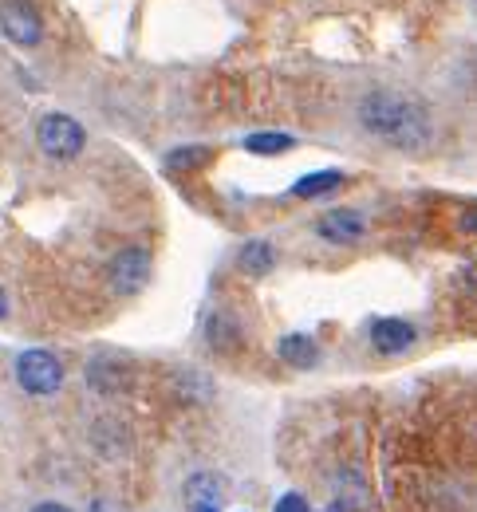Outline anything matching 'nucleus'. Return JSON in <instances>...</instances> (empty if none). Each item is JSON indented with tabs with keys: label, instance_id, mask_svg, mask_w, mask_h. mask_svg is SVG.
Listing matches in <instances>:
<instances>
[{
	"label": "nucleus",
	"instance_id": "obj_5",
	"mask_svg": "<svg viewBox=\"0 0 477 512\" xmlns=\"http://www.w3.org/2000/svg\"><path fill=\"white\" fill-rule=\"evenodd\" d=\"M107 276H111V288L115 292L138 296L146 288V280H150V253L138 249V245L119 249V253L111 256V264H107Z\"/></svg>",
	"mask_w": 477,
	"mask_h": 512
},
{
	"label": "nucleus",
	"instance_id": "obj_3",
	"mask_svg": "<svg viewBox=\"0 0 477 512\" xmlns=\"http://www.w3.org/2000/svg\"><path fill=\"white\" fill-rule=\"evenodd\" d=\"M36 142H40V150H44L48 158L71 162V158L83 154V146H87V130L79 127L71 115L52 111V115H44V119L36 123Z\"/></svg>",
	"mask_w": 477,
	"mask_h": 512
},
{
	"label": "nucleus",
	"instance_id": "obj_2",
	"mask_svg": "<svg viewBox=\"0 0 477 512\" xmlns=\"http://www.w3.org/2000/svg\"><path fill=\"white\" fill-rule=\"evenodd\" d=\"M12 371H16L20 390L32 394V398H48V394H56V390L64 386V363H60V355H52V351H44V347L20 351Z\"/></svg>",
	"mask_w": 477,
	"mask_h": 512
},
{
	"label": "nucleus",
	"instance_id": "obj_7",
	"mask_svg": "<svg viewBox=\"0 0 477 512\" xmlns=\"http://www.w3.org/2000/svg\"><path fill=\"white\" fill-rule=\"evenodd\" d=\"M316 233L332 245H359L363 233H367V221H363L359 209H332L316 221Z\"/></svg>",
	"mask_w": 477,
	"mask_h": 512
},
{
	"label": "nucleus",
	"instance_id": "obj_9",
	"mask_svg": "<svg viewBox=\"0 0 477 512\" xmlns=\"http://www.w3.org/2000/svg\"><path fill=\"white\" fill-rule=\"evenodd\" d=\"M182 497H186L190 512L209 509V505H217V509H221V501H225V481H221L217 473H194V477L186 481Z\"/></svg>",
	"mask_w": 477,
	"mask_h": 512
},
{
	"label": "nucleus",
	"instance_id": "obj_20",
	"mask_svg": "<svg viewBox=\"0 0 477 512\" xmlns=\"http://www.w3.org/2000/svg\"><path fill=\"white\" fill-rule=\"evenodd\" d=\"M470 288H474V292H477V264H474V268H470Z\"/></svg>",
	"mask_w": 477,
	"mask_h": 512
},
{
	"label": "nucleus",
	"instance_id": "obj_16",
	"mask_svg": "<svg viewBox=\"0 0 477 512\" xmlns=\"http://www.w3.org/2000/svg\"><path fill=\"white\" fill-rule=\"evenodd\" d=\"M273 512H308V501H304L300 493H284V497L276 501Z\"/></svg>",
	"mask_w": 477,
	"mask_h": 512
},
{
	"label": "nucleus",
	"instance_id": "obj_14",
	"mask_svg": "<svg viewBox=\"0 0 477 512\" xmlns=\"http://www.w3.org/2000/svg\"><path fill=\"white\" fill-rule=\"evenodd\" d=\"M209 162H213V150L209 146H178V150L166 154V166L170 170H202Z\"/></svg>",
	"mask_w": 477,
	"mask_h": 512
},
{
	"label": "nucleus",
	"instance_id": "obj_21",
	"mask_svg": "<svg viewBox=\"0 0 477 512\" xmlns=\"http://www.w3.org/2000/svg\"><path fill=\"white\" fill-rule=\"evenodd\" d=\"M194 512H221V509H217V505H209V509H194Z\"/></svg>",
	"mask_w": 477,
	"mask_h": 512
},
{
	"label": "nucleus",
	"instance_id": "obj_13",
	"mask_svg": "<svg viewBox=\"0 0 477 512\" xmlns=\"http://www.w3.org/2000/svg\"><path fill=\"white\" fill-rule=\"evenodd\" d=\"M292 146H296V138L284 134V130H257V134L245 138V150H249V154H284V150H292Z\"/></svg>",
	"mask_w": 477,
	"mask_h": 512
},
{
	"label": "nucleus",
	"instance_id": "obj_17",
	"mask_svg": "<svg viewBox=\"0 0 477 512\" xmlns=\"http://www.w3.org/2000/svg\"><path fill=\"white\" fill-rule=\"evenodd\" d=\"M458 229H462V233H470V237H477V205H470V209L458 217Z\"/></svg>",
	"mask_w": 477,
	"mask_h": 512
},
{
	"label": "nucleus",
	"instance_id": "obj_12",
	"mask_svg": "<svg viewBox=\"0 0 477 512\" xmlns=\"http://www.w3.org/2000/svg\"><path fill=\"white\" fill-rule=\"evenodd\" d=\"M340 170H320V174H304L300 182H292V197H324V193L340 190Z\"/></svg>",
	"mask_w": 477,
	"mask_h": 512
},
{
	"label": "nucleus",
	"instance_id": "obj_15",
	"mask_svg": "<svg viewBox=\"0 0 477 512\" xmlns=\"http://www.w3.org/2000/svg\"><path fill=\"white\" fill-rule=\"evenodd\" d=\"M205 339H209L217 351H233V347L241 343V331H237V323H233V320L213 316V320L205 323Z\"/></svg>",
	"mask_w": 477,
	"mask_h": 512
},
{
	"label": "nucleus",
	"instance_id": "obj_4",
	"mask_svg": "<svg viewBox=\"0 0 477 512\" xmlns=\"http://www.w3.org/2000/svg\"><path fill=\"white\" fill-rule=\"evenodd\" d=\"M0 32H4V40L16 44V48H36V44L44 40V20H40V12H36L32 4H24V0H4V4H0Z\"/></svg>",
	"mask_w": 477,
	"mask_h": 512
},
{
	"label": "nucleus",
	"instance_id": "obj_11",
	"mask_svg": "<svg viewBox=\"0 0 477 512\" xmlns=\"http://www.w3.org/2000/svg\"><path fill=\"white\" fill-rule=\"evenodd\" d=\"M276 264V249L269 241H249V245H241V253H237V268L245 272V276H269Z\"/></svg>",
	"mask_w": 477,
	"mask_h": 512
},
{
	"label": "nucleus",
	"instance_id": "obj_8",
	"mask_svg": "<svg viewBox=\"0 0 477 512\" xmlns=\"http://www.w3.org/2000/svg\"><path fill=\"white\" fill-rule=\"evenodd\" d=\"M414 343V327L407 320H375L371 323V347L379 355H403Z\"/></svg>",
	"mask_w": 477,
	"mask_h": 512
},
{
	"label": "nucleus",
	"instance_id": "obj_22",
	"mask_svg": "<svg viewBox=\"0 0 477 512\" xmlns=\"http://www.w3.org/2000/svg\"><path fill=\"white\" fill-rule=\"evenodd\" d=\"M332 512H336V509H332Z\"/></svg>",
	"mask_w": 477,
	"mask_h": 512
},
{
	"label": "nucleus",
	"instance_id": "obj_6",
	"mask_svg": "<svg viewBox=\"0 0 477 512\" xmlns=\"http://www.w3.org/2000/svg\"><path fill=\"white\" fill-rule=\"evenodd\" d=\"M87 383L99 394H127L135 386V367L119 355H95L87 363Z\"/></svg>",
	"mask_w": 477,
	"mask_h": 512
},
{
	"label": "nucleus",
	"instance_id": "obj_18",
	"mask_svg": "<svg viewBox=\"0 0 477 512\" xmlns=\"http://www.w3.org/2000/svg\"><path fill=\"white\" fill-rule=\"evenodd\" d=\"M32 512H71V509H68V505H60V501H40Z\"/></svg>",
	"mask_w": 477,
	"mask_h": 512
},
{
	"label": "nucleus",
	"instance_id": "obj_1",
	"mask_svg": "<svg viewBox=\"0 0 477 512\" xmlns=\"http://www.w3.org/2000/svg\"><path fill=\"white\" fill-rule=\"evenodd\" d=\"M359 123L371 130L379 142L395 146V150H407V154H418L430 146L434 138V123L430 115L407 99L399 91H371L359 99Z\"/></svg>",
	"mask_w": 477,
	"mask_h": 512
},
{
	"label": "nucleus",
	"instance_id": "obj_10",
	"mask_svg": "<svg viewBox=\"0 0 477 512\" xmlns=\"http://www.w3.org/2000/svg\"><path fill=\"white\" fill-rule=\"evenodd\" d=\"M276 351H280V359H284L288 367H296V371H312V367L320 363V347H316V339H312V335H304V331L284 335Z\"/></svg>",
	"mask_w": 477,
	"mask_h": 512
},
{
	"label": "nucleus",
	"instance_id": "obj_19",
	"mask_svg": "<svg viewBox=\"0 0 477 512\" xmlns=\"http://www.w3.org/2000/svg\"><path fill=\"white\" fill-rule=\"evenodd\" d=\"M8 316V296H4V288H0V320Z\"/></svg>",
	"mask_w": 477,
	"mask_h": 512
}]
</instances>
